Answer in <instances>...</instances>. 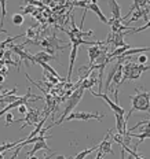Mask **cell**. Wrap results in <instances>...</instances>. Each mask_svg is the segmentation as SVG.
Listing matches in <instances>:
<instances>
[{
  "mask_svg": "<svg viewBox=\"0 0 150 159\" xmlns=\"http://www.w3.org/2000/svg\"><path fill=\"white\" fill-rule=\"evenodd\" d=\"M136 93L134 96H129V100H131V110L125 115V119L128 121L129 117H131L132 112L135 111H142V112H148L150 115V91L145 92L143 88H136L135 89Z\"/></svg>",
  "mask_w": 150,
  "mask_h": 159,
  "instance_id": "6da1fadb",
  "label": "cell"
},
{
  "mask_svg": "<svg viewBox=\"0 0 150 159\" xmlns=\"http://www.w3.org/2000/svg\"><path fill=\"white\" fill-rule=\"evenodd\" d=\"M84 91L85 89H83L81 87L77 88V91H73L72 95L68 98V100H66V104H65V110H63L61 118L58 119V121L55 122V125H61L63 121H65V118L68 117L70 112H73V110L76 108V106L80 103V100H81L83 95H84Z\"/></svg>",
  "mask_w": 150,
  "mask_h": 159,
  "instance_id": "7a4b0ae2",
  "label": "cell"
},
{
  "mask_svg": "<svg viewBox=\"0 0 150 159\" xmlns=\"http://www.w3.org/2000/svg\"><path fill=\"white\" fill-rule=\"evenodd\" d=\"M105 117V114L99 115L98 112H85V111H73L68 115L65 119L66 122L73 121V119H79V121H88V119H98V121H102V118Z\"/></svg>",
  "mask_w": 150,
  "mask_h": 159,
  "instance_id": "3957f363",
  "label": "cell"
},
{
  "mask_svg": "<svg viewBox=\"0 0 150 159\" xmlns=\"http://www.w3.org/2000/svg\"><path fill=\"white\" fill-rule=\"evenodd\" d=\"M90 92H91V95H92V96H96V98L102 99V100L105 102V103L108 104L109 107H110V110L114 112V114L125 115V110H124V108H123L119 103H116V102H112V100H110V98L108 96V93H103V92H99V93H98V92H94V91H91V89H90Z\"/></svg>",
  "mask_w": 150,
  "mask_h": 159,
  "instance_id": "277c9868",
  "label": "cell"
},
{
  "mask_svg": "<svg viewBox=\"0 0 150 159\" xmlns=\"http://www.w3.org/2000/svg\"><path fill=\"white\" fill-rule=\"evenodd\" d=\"M39 117H40V111L39 110H33V108H28V112L25 114L24 122L25 124L22 125V129H25L29 125H36L39 122Z\"/></svg>",
  "mask_w": 150,
  "mask_h": 159,
  "instance_id": "5b68a950",
  "label": "cell"
},
{
  "mask_svg": "<svg viewBox=\"0 0 150 159\" xmlns=\"http://www.w3.org/2000/svg\"><path fill=\"white\" fill-rule=\"evenodd\" d=\"M77 49L79 47L77 45H72V49H70V55H69V69H68V75H66V81H69L72 77V73H73V67H75V62H76V58H77Z\"/></svg>",
  "mask_w": 150,
  "mask_h": 159,
  "instance_id": "8992f818",
  "label": "cell"
},
{
  "mask_svg": "<svg viewBox=\"0 0 150 159\" xmlns=\"http://www.w3.org/2000/svg\"><path fill=\"white\" fill-rule=\"evenodd\" d=\"M40 150H46L47 152H51L50 147L47 145V141H46V140H40V141H36V143L33 144V148L28 152V154H26V157H28V158L29 157H33V155H35L37 151H40Z\"/></svg>",
  "mask_w": 150,
  "mask_h": 159,
  "instance_id": "52a82bcc",
  "label": "cell"
},
{
  "mask_svg": "<svg viewBox=\"0 0 150 159\" xmlns=\"http://www.w3.org/2000/svg\"><path fill=\"white\" fill-rule=\"evenodd\" d=\"M109 7H110L112 18L113 19H123L121 16V7L117 3V0H109Z\"/></svg>",
  "mask_w": 150,
  "mask_h": 159,
  "instance_id": "ba28073f",
  "label": "cell"
},
{
  "mask_svg": "<svg viewBox=\"0 0 150 159\" xmlns=\"http://www.w3.org/2000/svg\"><path fill=\"white\" fill-rule=\"evenodd\" d=\"M87 10H91V11H94L95 14H96V16L99 18V21L101 22H103V24H106L108 25L109 24V19L105 16V14L102 12V10L99 8V6H98V3H90L88 4V7H87Z\"/></svg>",
  "mask_w": 150,
  "mask_h": 159,
  "instance_id": "9c48e42d",
  "label": "cell"
},
{
  "mask_svg": "<svg viewBox=\"0 0 150 159\" xmlns=\"http://www.w3.org/2000/svg\"><path fill=\"white\" fill-rule=\"evenodd\" d=\"M33 58H35V63H36V61H43V62H46V63H48V62H51V61H58L56 55H51V54H48V52H46V51L37 52Z\"/></svg>",
  "mask_w": 150,
  "mask_h": 159,
  "instance_id": "30bf717a",
  "label": "cell"
},
{
  "mask_svg": "<svg viewBox=\"0 0 150 159\" xmlns=\"http://www.w3.org/2000/svg\"><path fill=\"white\" fill-rule=\"evenodd\" d=\"M96 84H98V78H96L95 75H91V74H90L87 78H84V80L81 81L80 87H81L83 89H88V91H90V89L94 87V85H96Z\"/></svg>",
  "mask_w": 150,
  "mask_h": 159,
  "instance_id": "8fae6325",
  "label": "cell"
},
{
  "mask_svg": "<svg viewBox=\"0 0 150 159\" xmlns=\"http://www.w3.org/2000/svg\"><path fill=\"white\" fill-rule=\"evenodd\" d=\"M101 45H91V47H88L87 52H88V58H90V62H88V66H92L94 65V61L95 58L98 56L99 51H101Z\"/></svg>",
  "mask_w": 150,
  "mask_h": 159,
  "instance_id": "7c38bea8",
  "label": "cell"
},
{
  "mask_svg": "<svg viewBox=\"0 0 150 159\" xmlns=\"http://www.w3.org/2000/svg\"><path fill=\"white\" fill-rule=\"evenodd\" d=\"M131 137H138V139H139L138 143L134 144V145H136V147H139L143 140H146V139H150V132H143V133H135V134H131Z\"/></svg>",
  "mask_w": 150,
  "mask_h": 159,
  "instance_id": "4fadbf2b",
  "label": "cell"
},
{
  "mask_svg": "<svg viewBox=\"0 0 150 159\" xmlns=\"http://www.w3.org/2000/svg\"><path fill=\"white\" fill-rule=\"evenodd\" d=\"M11 22H12V25H15V26H21L22 24H24V15L22 14H14L11 16Z\"/></svg>",
  "mask_w": 150,
  "mask_h": 159,
  "instance_id": "5bb4252c",
  "label": "cell"
},
{
  "mask_svg": "<svg viewBox=\"0 0 150 159\" xmlns=\"http://www.w3.org/2000/svg\"><path fill=\"white\" fill-rule=\"evenodd\" d=\"M149 28H150V19H149L148 22H146V25L141 26V28H135V29H132V30H128V32H125V36H127V34H135V33L143 32V30H146V29H149Z\"/></svg>",
  "mask_w": 150,
  "mask_h": 159,
  "instance_id": "9a60e30c",
  "label": "cell"
},
{
  "mask_svg": "<svg viewBox=\"0 0 150 159\" xmlns=\"http://www.w3.org/2000/svg\"><path fill=\"white\" fill-rule=\"evenodd\" d=\"M6 3H7V0H0V7H2V21H0V28H2L3 24H4V18H6V15H7Z\"/></svg>",
  "mask_w": 150,
  "mask_h": 159,
  "instance_id": "2e32d148",
  "label": "cell"
},
{
  "mask_svg": "<svg viewBox=\"0 0 150 159\" xmlns=\"http://www.w3.org/2000/svg\"><path fill=\"white\" fill-rule=\"evenodd\" d=\"M4 115H6V124H4V126H6V128H8L10 125H11L12 122H14V117H12L11 112H6Z\"/></svg>",
  "mask_w": 150,
  "mask_h": 159,
  "instance_id": "e0dca14e",
  "label": "cell"
},
{
  "mask_svg": "<svg viewBox=\"0 0 150 159\" xmlns=\"http://www.w3.org/2000/svg\"><path fill=\"white\" fill-rule=\"evenodd\" d=\"M24 36H26L28 39H35V37H37V36H36V32L33 30V26H32V28H29L28 30H26V33H25Z\"/></svg>",
  "mask_w": 150,
  "mask_h": 159,
  "instance_id": "ac0fdd59",
  "label": "cell"
},
{
  "mask_svg": "<svg viewBox=\"0 0 150 159\" xmlns=\"http://www.w3.org/2000/svg\"><path fill=\"white\" fill-rule=\"evenodd\" d=\"M17 110H18L19 114L25 115L26 112H28V107H26V104H21V106H18V107H17Z\"/></svg>",
  "mask_w": 150,
  "mask_h": 159,
  "instance_id": "d6986e66",
  "label": "cell"
},
{
  "mask_svg": "<svg viewBox=\"0 0 150 159\" xmlns=\"http://www.w3.org/2000/svg\"><path fill=\"white\" fill-rule=\"evenodd\" d=\"M148 59H149L148 56L143 54V55H141V56L138 58V63H139V65H146V63H148Z\"/></svg>",
  "mask_w": 150,
  "mask_h": 159,
  "instance_id": "ffe728a7",
  "label": "cell"
},
{
  "mask_svg": "<svg viewBox=\"0 0 150 159\" xmlns=\"http://www.w3.org/2000/svg\"><path fill=\"white\" fill-rule=\"evenodd\" d=\"M33 11H35V7H33V6H31V4H29L28 7L22 8V15H24V14H28V12H32V14H33Z\"/></svg>",
  "mask_w": 150,
  "mask_h": 159,
  "instance_id": "44dd1931",
  "label": "cell"
},
{
  "mask_svg": "<svg viewBox=\"0 0 150 159\" xmlns=\"http://www.w3.org/2000/svg\"><path fill=\"white\" fill-rule=\"evenodd\" d=\"M103 157H105V155L102 154V152H96V157H95V159H103Z\"/></svg>",
  "mask_w": 150,
  "mask_h": 159,
  "instance_id": "7402d4cb",
  "label": "cell"
},
{
  "mask_svg": "<svg viewBox=\"0 0 150 159\" xmlns=\"http://www.w3.org/2000/svg\"><path fill=\"white\" fill-rule=\"evenodd\" d=\"M135 157H136V159H145L141 154H138V151H135Z\"/></svg>",
  "mask_w": 150,
  "mask_h": 159,
  "instance_id": "603a6c76",
  "label": "cell"
},
{
  "mask_svg": "<svg viewBox=\"0 0 150 159\" xmlns=\"http://www.w3.org/2000/svg\"><path fill=\"white\" fill-rule=\"evenodd\" d=\"M55 159H70V158H66V157H63V155H56Z\"/></svg>",
  "mask_w": 150,
  "mask_h": 159,
  "instance_id": "cb8c5ba5",
  "label": "cell"
},
{
  "mask_svg": "<svg viewBox=\"0 0 150 159\" xmlns=\"http://www.w3.org/2000/svg\"><path fill=\"white\" fill-rule=\"evenodd\" d=\"M52 0H41V3L43 4H50V3H51Z\"/></svg>",
  "mask_w": 150,
  "mask_h": 159,
  "instance_id": "d4e9b609",
  "label": "cell"
},
{
  "mask_svg": "<svg viewBox=\"0 0 150 159\" xmlns=\"http://www.w3.org/2000/svg\"><path fill=\"white\" fill-rule=\"evenodd\" d=\"M0 33H6V34H7V30H4L3 28H0Z\"/></svg>",
  "mask_w": 150,
  "mask_h": 159,
  "instance_id": "484cf974",
  "label": "cell"
},
{
  "mask_svg": "<svg viewBox=\"0 0 150 159\" xmlns=\"http://www.w3.org/2000/svg\"><path fill=\"white\" fill-rule=\"evenodd\" d=\"M3 81H4V77H3V75H0V84H2Z\"/></svg>",
  "mask_w": 150,
  "mask_h": 159,
  "instance_id": "4316f807",
  "label": "cell"
},
{
  "mask_svg": "<svg viewBox=\"0 0 150 159\" xmlns=\"http://www.w3.org/2000/svg\"><path fill=\"white\" fill-rule=\"evenodd\" d=\"M0 159H4V155H3V152H0Z\"/></svg>",
  "mask_w": 150,
  "mask_h": 159,
  "instance_id": "83f0119b",
  "label": "cell"
},
{
  "mask_svg": "<svg viewBox=\"0 0 150 159\" xmlns=\"http://www.w3.org/2000/svg\"><path fill=\"white\" fill-rule=\"evenodd\" d=\"M29 159H39L37 157H35V155H33V157H29Z\"/></svg>",
  "mask_w": 150,
  "mask_h": 159,
  "instance_id": "f1b7e54d",
  "label": "cell"
},
{
  "mask_svg": "<svg viewBox=\"0 0 150 159\" xmlns=\"http://www.w3.org/2000/svg\"><path fill=\"white\" fill-rule=\"evenodd\" d=\"M3 91H4V89H3L2 87H0V95H2V93H3Z\"/></svg>",
  "mask_w": 150,
  "mask_h": 159,
  "instance_id": "f546056e",
  "label": "cell"
},
{
  "mask_svg": "<svg viewBox=\"0 0 150 159\" xmlns=\"http://www.w3.org/2000/svg\"><path fill=\"white\" fill-rule=\"evenodd\" d=\"M51 157H54V154H52V155H50V157H47V158H46V159H50V158H51Z\"/></svg>",
  "mask_w": 150,
  "mask_h": 159,
  "instance_id": "4dcf8cb0",
  "label": "cell"
},
{
  "mask_svg": "<svg viewBox=\"0 0 150 159\" xmlns=\"http://www.w3.org/2000/svg\"><path fill=\"white\" fill-rule=\"evenodd\" d=\"M148 6H149V7H150V2H149V4H148Z\"/></svg>",
  "mask_w": 150,
  "mask_h": 159,
  "instance_id": "1f68e13d",
  "label": "cell"
}]
</instances>
